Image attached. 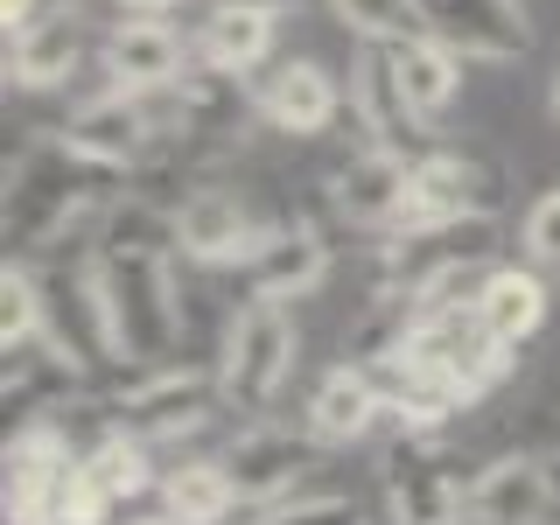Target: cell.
<instances>
[{
	"instance_id": "obj_18",
	"label": "cell",
	"mask_w": 560,
	"mask_h": 525,
	"mask_svg": "<svg viewBox=\"0 0 560 525\" xmlns=\"http://www.w3.org/2000/svg\"><path fill=\"white\" fill-rule=\"evenodd\" d=\"M364 372H372L378 399H385V420H393L399 434H442L448 420L469 407V399L455 393V385H448L442 372H434V364L420 358L413 343L399 350V358H378V364H364Z\"/></svg>"
},
{
	"instance_id": "obj_6",
	"label": "cell",
	"mask_w": 560,
	"mask_h": 525,
	"mask_svg": "<svg viewBox=\"0 0 560 525\" xmlns=\"http://www.w3.org/2000/svg\"><path fill=\"white\" fill-rule=\"evenodd\" d=\"M315 434L308 428H288V420H245L232 442L218 448L224 477L238 490V512H267V504H288L302 498L308 469H315Z\"/></svg>"
},
{
	"instance_id": "obj_8",
	"label": "cell",
	"mask_w": 560,
	"mask_h": 525,
	"mask_svg": "<svg viewBox=\"0 0 560 525\" xmlns=\"http://www.w3.org/2000/svg\"><path fill=\"white\" fill-rule=\"evenodd\" d=\"M413 350L469 399V407H477L490 385L512 372V343L490 337V323L477 315V302H469V294H463V302H428V308H420Z\"/></svg>"
},
{
	"instance_id": "obj_15",
	"label": "cell",
	"mask_w": 560,
	"mask_h": 525,
	"mask_svg": "<svg viewBox=\"0 0 560 525\" xmlns=\"http://www.w3.org/2000/svg\"><path fill=\"white\" fill-rule=\"evenodd\" d=\"M253 105L273 133H294V140H315L343 119V78L315 57H280L267 78L253 84Z\"/></svg>"
},
{
	"instance_id": "obj_32",
	"label": "cell",
	"mask_w": 560,
	"mask_h": 525,
	"mask_svg": "<svg viewBox=\"0 0 560 525\" xmlns=\"http://www.w3.org/2000/svg\"><path fill=\"white\" fill-rule=\"evenodd\" d=\"M35 14H43V0H0V22H8V35H22Z\"/></svg>"
},
{
	"instance_id": "obj_14",
	"label": "cell",
	"mask_w": 560,
	"mask_h": 525,
	"mask_svg": "<svg viewBox=\"0 0 560 525\" xmlns=\"http://www.w3.org/2000/svg\"><path fill=\"white\" fill-rule=\"evenodd\" d=\"M197 63V43H183L162 14H127L98 35V70L113 92H162Z\"/></svg>"
},
{
	"instance_id": "obj_20",
	"label": "cell",
	"mask_w": 560,
	"mask_h": 525,
	"mask_svg": "<svg viewBox=\"0 0 560 525\" xmlns=\"http://www.w3.org/2000/svg\"><path fill=\"white\" fill-rule=\"evenodd\" d=\"M238 273H245V294H253V302H302V294L323 288V273H329V238L315 232V224H302V218L273 224Z\"/></svg>"
},
{
	"instance_id": "obj_24",
	"label": "cell",
	"mask_w": 560,
	"mask_h": 525,
	"mask_svg": "<svg viewBox=\"0 0 560 525\" xmlns=\"http://www.w3.org/2000/svg\"><path fill=\"white\" fill-rule=\"evenodd\" d=\"M385 49H393V78H399V92H407V105L434 127L455 105V92H463V57H455L448 43H434L428 28L399 35V43H385Z\"/></svg>"
},
{
	"instance_id": "obj_17",
	"label": "cell",
	"mask_w": 560,
	"mask_h": 525,
	"mask_svg": "<svg viewBox=\"0 0 560 525\" xmlns=\"http://www.w3.org/2000/svg\"><path fill=\"white\" fill-rule=\"evenodd\" d=\"M84 49H92L84 8L78 0H57V8H43L22 35H8V78L22 84V92H57V84L78 78Z\"/></svg>"
},
{
	"instance_id": "obj_27",
	"label": "cell",
	"mask_w": 560,
	"mask_h": 525,
	"mask_svg": "<svg viewBox=\"0 0 560 525\" xmlns=\"http://www.w3.org/2000/svg\"><path fill=\"white\" fill-rule=\"evenodd\" d=\"M413 329H420V302H413V294H372V302L358 308V323H350V337H343V364L399 358V350L413 343Z\"/></svg>"
},
{
	"instance_id": "obj_3",
	"label": "cell",
	"mask_w": 560,
	"mask_h": 525,
	"mask_svg": "<svg viewBox=\"0 0 560 525\" xmlns=\"http://www.w3.org/2000/svg\"><path fill=\"white\" fill-rule=\"evenodd\" d=\"M490 267H498V210L399 224L372 245V294H413L420 308L463 302V294H477Z\"/></svg>"
},
{
	"instance_id": "obj_4",
	"label": "cell",
	"mask_w": 560,
	"mask_h": 525,
	"mask_svg": "<svg viewBox=\"0 0 560 525\" xmlns=\"http://www.w3.org/2000/svg\"><path fill=\"white\" fill-rule=\"evenodd\" d=\"M302 364V323L288 315V302H245L224 315L218 329V393L224 413L238 420H267L280 407V393L294 385Z\"/></svg>"
},
{
	"instance_id": "obj_33",
	"label": "cell",
	"mask_w": 560,
	"mask_h": 525,
	"mask_svg": "<svg viewBox=\"0 0 560 525\" xmlns=\"http://www.w3.org/2000/svg\"><path fill=\"white\" fill-rule=\"evenodd\" d=\"M218 8H259V14H288L294 0H218Z\"/></svg>"
},
{
	"instance_id": "obj_26",
	"label": "cell",
	"mask_w": 560,
	"mask_h": 525,
	"mask_svg": "<svg viewBox=\"0 0 560 525\" xmlns=\"http://www.w3.org/2000/svg\"><path fill=\"white\" fill-rule=\"evenodd\" d=\"M84 469H92V483H98L113 504H133V498H148V490L162 483L154 448L140 442V434H127V428H105L98 442L84 448Z\"/></svg>"
},
{
	"instance_id": "obj_19",
	"label": "cell",
	"mask_w": 560,
	"mask_h": 525,
	"mask_svg": "<svg viewBox=\"0 0 560 525\" xmlns=\"http://www.w3.org/2000/svg\"><path fill=\"white\" fill-rule=\"evenodd\" d=\"M477 210H498V175H490L477 154L434 148L413 162V189H407V218L399 224H434V218H477Z\"/></svg>"
},
{
	"instance_id": "obj_31",
	"label": "cell",
	"mask_w": 560,
	"mask_h": 525,
	"mask_svg": "<svg viewBox=\"0 0 560 525\" xmlns=\"http://www.w3.org/2000/svg\"><path fill=\"white\" fill-rule=\"evenodd\" d=\"M518 253L533 259V267L560 273V183H547L533 197V210H525V224H518Z\"/></svg>"
},
{
	"instance_id": "obj_34",
	"label": "cell",
	"mask_w": 560,
	"mask_h": 525,
	"mask_svg": "<svg viewBox=\"0 0 560 525\" xmlns=\"http://www.w3.org/2000/svg\"><path fill=\"white\" fill-rule=\"evenodd\" d=\"M127 14H168V8H183V0H119Z\"/></svg>"
},
{
	"instance_id": "obj_13",
	"label": "cell",
	"mask_w": 560,
	"mask_h": 525,
	"mask_svg": "<svg viewBox=\"0 0 560 525\" xmlns=\"http://www.w3.org/2000/svg\"><path fill=\"white\" fill-rule=\"evenodd\" d=\"M407 189H413V162L385 148H358L350 162H337L323 175V197L343 224H364V232H399L407 218Z\"/></svg>"
},
{
	"instance_id": "obj_22",
	"label": "cell",
	"mask_w": 560,
	"mask_h": 525,
	"mask_svg": "<svg viewBox=\"0 0 560 525\" xmlns=\"http://www.w3.org/2000/svg\"><path fill=\"white\" fill-rule=\"evenodd\" d=\"M477 315L490 323V337L498 343H533L539 337V323H547V280H539L533 259H498L483 280H477Z\"/></svg>"
},
{
	"instance_id": "obj_35",
	"label": "cell",
	"mask_w": 560,
	"mask_h": 525,
	"mask_svg": "<svg viewBox=\"0 0 560 525\" xmlns=\"http://www.w3.org/2000/svg\"><path fill=\"white\" fill-rule=\"evenodd\" d=\"M127 525H175L168 512H140V518H127Z\"/></svg>"
},
{
	"instance_id": "obj_2",
	"label": "cell",
	"mask_w": 560,
	"mask_h": 525,
	"mask_svg": "<svg viewBox=\"0 0 560 525\" xmlns=\"http://www.w3.org/2000/svg\"><path fill=\"white\" fill-rule=\"evenodd\" d=\"M84 288H92L98 315V350L105 364L127 372H154L175 364L183 343V288H175V253H133V245H84Z\"/></svg>"
},
{
	"instance_id": "obj_23",
	"label": "cell",
	"mask_w": 560,
	"mask_h": 525,
	"mask_svg": "<svg viewBox=\"0 0 560 525\" xmlns=\"http://www.w3.org/2000/svg\"><path fill=\"white\" fill-rule=\"evenodd\" d=\"M273 22H280V14L218 8V0H210V14L197 28V63L224 70V78H259V70H273Z\"/></svg>"
},
{
	"instance_id": "obj_11",
	"label": "cell",
	"mask_w": 560,
	"mask_h": 525,
	"mask_svg": "<svg viewBox=\"0 0 560 525\" xmlns=\"http://www.w3.org/2000/svg\"><path fill=\"white\" fill-rule=\"evenodd\" d=\"M553 504H560L553 463L533 448H512V455H490L477 477H469L463 525H547Z\"/></svg>"
},
{
	"instance_id": "obj_7",
	"label": "cell",
	"mask_w": 560,
	"mask_h": 525,
	"mask_svg": "<svg viewBox=\"0 0 560 525\" xmlns=\"http://www.w3.org/2000/svg\"><path fill=\"white\" fill-rule=\"evenodd\" d=\"M378 490H385V525H463L469 477H455L434 434H393L378 463Z\"/></svg>"
},
{
	"instance_id": "obj_25",
	"label": "cell",
	"mask_w": 560,
	"mask_h": 525,
	"mask_svg": "<svg viewBox=\"0 0 560 525\" xmlns=\"http://www.w3.org/2000/svg\"><path fill=\"white\" fill-rule=\"evenodd\" d=\"M154 498H162V512L175 525H232V512H238V490H232L218 455H183V463H168L162 483H154Z\"/></svg>"
},
{
	"instance_id": "obj_30",
	"label": "cell",
	"mask_w": 560,
	"mask_h": 525,
	"mask_svg": "<svg viewBox=\"0 0 560 525\" xmlns=\"http://www.w3.org/2000/svg\"><path fill=\"white\" fill-rule=\"evenodd\" d=\"M253 525H364V512L343 490H302V498H288V504L253 512Z\"/></svg>"
},
{
	"instance_id": "obj_9",
	"label": "cell",
	"mask_w": 560,
	"mask_h": 525,
	"mask_svg": "<svg viewBox=\"0 0 560 525\" xmlns=\"http://www.w3.org/2000/svg\"><path fill=\"white\" fill-rule=\"evenodd\" d=\"M350 119H358L364 148H385V154H407V162H420V154H434V127L407 105V92H399L393 78V49L385 43H350Z\"/></svg>"
},
{
	"instance_id": "obj_28",
	"label": "cell",
	"mask_w": 560,
	"mask_h": 525,
	"mask_svg": "<svg viewBox=\"0 0 560 525\" xmlns=\"http://www.w3.org/2000/svg\"><path fill=\"white\" fill-rule=\"evenodd\" d=\"M49 329V308H43V280H35L28 259L8 253V267H0V358H14V350L43 343Z\"/></svg>"
},
{
	"instance_id": "obj_16",
	"label": "cell",
	"mask_w": 560,
	"mask_h": 525,
	"mask_svg": "<svg viewBox=\"0 0 560 525\" xmlns=\"http://www.w3.org/2000/svg\"><path fill=\"white\" fill-rule=\"evenodd\" d=\"M84 448H70L63 420H22V428L8 434V483H0V504H8V525H43L49 498H57V483L70 477V463H78Z\"/></svg>"
},
{
	"instance_id": "obj_5",
	"label": "cell",
	"mask_w": 560,
	"mask_h": 525,
	"mask_svg": "<svg viewBox=\"0 0 560 525\" xmlns=\"http://www.w3.org/2000/svg\"><path fill=\"white\" fill-rule=\"evenodd\" d=\"M218 407H224L218 364H154V372H127V385L105 399V428H127L154 448L210 428Z\"/></svg>"
},
{
	"instance_id": "obj_21",
	"label": "cell",
	"mask_w": 560,
	"mask_h": 525,
	"mask_svg": "<svg viewBox=\"0 0 560 525\" xmlns=\"http://www.w3.org/2000/svg\"><path fill=\"white\" fill-rule=\"evenodd\" d=\"M302 428L323 448H350V442H364V434H378L385 428V399H378L372 372H364V364H329V372L308 385Z\"/></svg>"
},
{
	"instance_id": "obj_12",
	"label": "cell",
	"mask_w": 560,
	"mask_h": 525,
	"mask_svg": "<svg viewBox=\"0 0 560 525\" xmlns=\"http://www.w3.org/2000/svg\"><path fill=\"white\" fill-rule=\"evenodd\" d=\"M259 238H267L259 218L224 183H197L189 197H175V253L197 259V267H245L259 253Z\"/></svg>"
},
{
	"instance_id": "obj_29",
	"label": "cell",
	"mask_w": 560,
	"mask_h": 525,
	"mask_svg": "<svg viewBox=\"0 0 560 525\" xmlns=\"http://www.w3.org/2000/svg\"><path fill=\"white\" fill-rule=\"evenodd\" d=\"M329 14L343 22L350 43H399V35L420 28L413 0H329Z\"/></svg>"
},
{
	"instance_id": "obj_36",
	"label": "cell",
	"mask_w": 560,
	"mask_h": 525,
	"mask_svg": "<svg viewBox=\"0 0 560 525\" xmlns=\"http://www.w3.org/2000/svg\"><path fill=\"white\" fill-rule=\"evenodd\" d=\"M553 113H560V78H553Z\"/></svg>"
},
{
	"instance_id": "obj_10",
	"label": "cell",
	"mask_w": 560,
	"mask_h": 525,
	"mask_svg": "<svg viewBox=\"0 0 560 525\" xmlns=\"http://www.w3.org/2000/svg\"><path fill=\"white\" fill-rule=\"evenodd\" d=\"M413 14L463 63H518L533 49L525 0H413Z\"/></svg>"
},
{
	"instance_id": "obj_1",
	"label": "cell",
	"mask_w": 560,
	"mask_h": 525,
	"mask_svg": "<svg viewBox=\"0 0 560 525\" xmlns=\"http://www.w3.org/2000/svg\"><path fill=\"white\" fill-rule=\"evenodd\" d=\"M127 189H133V168L98 162V154L78 148L70 133L35 140L22 162L8 168V218H0L8 253L14 259H49V253H63L70 238L92 245L105 210L127 197Z\"/></svg>"
}]
</instances>
